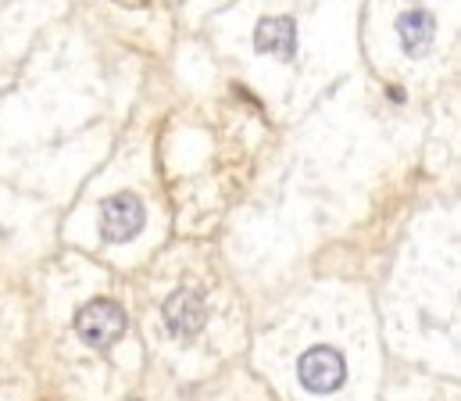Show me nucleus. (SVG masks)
I'll use <instances>...</instances> for the list:
<instances>
[{
    "instance_id": "f257e3e1",
    "label": "nucleus",
    "mask_w": 461,
    "mask_h": 401,
    "mask_svg": "<svg viewBox=\"0 0 461 401\" xmlns=\"http://www.w3.org/2000/svg\"><path fill=\"white\" fill-rule=\"evenodd\" d=\"M125 326H129V319H125L122 305L108 301V297H94L76 312V333L90 348H101V351L125 337Z\"/></svg>"
},
{
    "instance_id": "f03ea898",
    "label": "nucleus",
    "mask_w": 461,
    "mask_h": 401,
    "mask_svg": "<svg viewBox=\"0 0 461 401\" xmlns=\"http://www.w3.org/2000/svg\"><path fill=\"white\" fill-rule=\"evenodd\" d=\"M297 377H301L304 391H312V395H333V391L344 387L347 362L337 348L319 344V348H312V351L301 355V362H297Z\"/></svg>"
},
{
    "instance_id": "423d86ee",
    "label": "nucleus",
    "mask_w": 461,
    "mask_h": 401,
    "mask_svg": "<svg viewBox=\"0 0 461 401\" xmlns=\"http://www.w3.org/2000/svg\"><path fill=\"white\" fill-rule=\"evenodd\" d=\"M397 36H401L404 54L422 58V54L433 47L437 22H433V14H429V11H404V14L397 18Z\"/></svg>"
},
{
    "instance_id": "20e7f679",
    "label": "nucleus",
    "mask_w": 461,
    "mask_h": 401,
    "mask_svg": "<svg viewBox=\"0 0 461 401\" xmlns=\"http://www.w3.org/2000/svg\"><path fill=\"white\" fill-rule=\"evenodd\" d=\"M208 323V305L197 290L190 287H179L168 301H165V326L176 333V337H194L201 333Z\"/></svg>"
},
{
    "instance_id": "7ed1b4c3",
    "label": "nucleus",
    "mask_w": 461,
    "mask_h": 401,
    "mask_svg": "<svg viewBox=\"0 0 461 401\" xmlns=\"http://www.w3.org/2000/svg\"><path fill=\"white\" fill-rule=\"evenodd\" d=\"M143 223H147V208H143V201L136 194H115L101 208V233L112 244L132 241L143 230Z\"/></svg>"
},
{
    "instance_id": "39448f33",
    "label": "nucleus",
    "mask_w": 461,
    "mask_h": 401,
    "mask_svg": "<svg viewBox=\"0 0 461 401\" xmlns=\"http://www.w3.org/2000/svg\"><path fill=\"white\" fill-rule=\"evenodd\" d=\"M254 50H261L268 58H279V61H290L297 54V25H294V18H286V14L261 18L258 29H254Z\"/></svg>"
}]
</instances>
